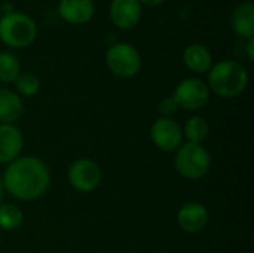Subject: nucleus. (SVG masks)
I'll return each instance as SVG.
<instances>
[{
	"mask_svg": "<svg viewBox=\"0 0 254 253\" xmlns=\"http://www.w3.org/2000/svg\"><path fill=\"white\" fill-rule=\"evenodd\" d=\"M51 182V174L43 161L34 157L13 160L4 171L3 186L6 191L22 201L42 197Z\"/></svg>",
	"mask_w": 254,
	"mask_h": 253,
	"instance_id": "nucleus-1",
	"label": "nucleus"
},
{
	"mask_svg": "<svg viewBox=\"0 0 254 253\" xmlns=\"http://www.w3.org/2000/svg\"><path fill=\"white\" fill-rule=\"evenodd\" d=\"M208 85L220 97L232 98L247 88L249 75L237 61H220L210 70Z\"/></svg>",
	"mask_w": 254,
	"mask_h": 253,
	"instance_id": "nucleus-2",
	"label": "nucleus"
},
{
	"mask_svg": "<svg viewBox=\"0 0 254 253\" xmlns=\"http://www.w3.org/2000/svg\"><path fill=\"white\" fill-rule=\"evenodd\" d=\"M37 27L34 21L21 12L4 13L0 19V39L12 48H25L36 39Z\"/></svg>",
	"mask_w": 254,
	"mask_h": 253,
	"instance_id": "nucleus-3",
	"label": "nucleus"
},
{
	"mask_svg": "<svg viewBox=\"0 0 254 253\" xmlns=\"http://www.w3.org/2000/svg\"><path fill=\"white\" fill-rule=\"evenodd\" d=\"M174 164L183 177L195 180L204 177L208 173L211 158L202 145L188 142L179 148Z\"/></svg>",
	"mask_w": 254,
	"mask_h": 253,
	"instance_id": "nucleus-4",
	"label": "nucleus"
},
{
	"mask_svg": "<svg viewBox=\"0 0 254 253\" xmlns=\"http://www.w3.org/2000/svg\"><path fill=\"white\" fill-rule=\"evenodd\" d=\"M106 63L112 73L119 78H132L140 72L141 58L138 51L129 43H116L106 54Z\"/></svg>",
	"mask_w": 254,
	"mask_h": 253,
	"instance_id": "nucleus-5",
	"label": "nucleus"
},
{
	"mask_svg": "<svg viewBox=\"0 0 254 253\" xmlns=\"http://www.w3.org/2000/svg\"><path fill=\"white\" fill-rule=\"evenodd\" d=\"M179 104L186 110H196L204 107L210 100V89L207 84L196 78H188L182 81L173 95Z\"/></svg>",
	"mask_w": 254,
	"mask_h": 253,
	"instance_id": "nucleus-6",
	"label": "nucleus"
},
{
	"mask_svg": "<svg viewBox=\"0 0 254 253\" xmlns=\"http://www.w3.org/2000/svg\"><path fill=\"white\" fill-rule=\"evenodd\" d=\"M68 180L74 189L80 192H91L101 182V170L92 160L82 158L70 166Z\"/></svg>",
	"mask_w": 254,
	"mask_h": 253,
	"instance_id": "nucleus-7",
	"label": "nucleus"
},
{
	"mask_svg": "<svg viewBox=\"0 0 254 253\" xmlns=\"http://www.w3.org/2000/svg\"><path fill=\"white\" fill-rule=\"evenodd\" d=\"M150 137L156 148L164 152H171L182 146L183 131L171 118H159L150 128Z\"/></svg>",
	"mask_w": 254,
	"mask_h": 253,
	"instance_id": "nucleus-8",
	"label": "nucleus"
},
{
	"mask_svg": "<svg viewBox=\"0 0 254 253\" xmlns=\"http://www.w3.org/2000/svg\"><path fill=\"white\" fill-rule=\"evenodd\" d=\"M110 18L119 28H134L141 18V4L138 0H113L110 6Z\"/></svg>",
	"mask_w": 254,
	"mask_h": 253,
	"instance_id": "nucleus-9",
	"label": "nucleus"
},
{
	"mask_svg": "<svg viewBox=\"0 0 254 253\" xmlns=\"http://www.w3.org/2000/svg\"><path fill=\"white\" fill-rule=\"evenodd\" d=\"M177 222L186 233H199L208 224V210L199 203H188L179 210Z\"/></svg>",
	"mask_w": 254,
	"mask_h": 253,
	"instance_id": "nucleus-10",
	"label": "nucleus"
},
{
	"mask_svg": "<svg viewBox=\"0 0 254 253\" xmlns=\"http://www.w3.org/2000/svg\"><path fill=\"white\" fill-rule=\"evenodd\" d=\"M58 12L70 24H85L94 16L95 7L92 0H60Z\"/></svg>",
	"mask_w": 254,
	"mask_h": 253,
	"instance_id": "nucleus-11",
	"label": "nucleus"
},
{
	"mask_svg": "<svg viewBox=\"0 0 254 253\" xmlns=\"http://www.w3.org/2000/svg\"><path fill=\"white\" fill-rule=\"evenodd\" d=\"M22 134L12 124L0 125V163H12L22 151Z\"/></svg>",
	"mask_w": 254,
	"mask_h": 253,
	"instance_id": "nucleus-12",
	"label": "nucleus"
},
{
	"mask_svg": "<svg viewBox=\"0 0 254 253\" xmlns=\"http://www.w3.org/2000/svg\"><path fill=\"white\" fill-rule=\"evenodd\" d=\"M232 27L238 36L246 39L254 37V4L244 1L238 4L232 12Z\"/></svg>",
	"mask_w": 254,
	"mask_h": 253,
	"instance_id": "nucleus-13",
	"label": "nucleus"
},
{
	"mask_svg": "<svg viewBox=\"0 0 254 253\" xmlns=\"http://www.w3.org/2000/svg\"><path fill=\"white\" fill-rule=\"evenodd\" d=\"M183 61L188 69L198 72V73H204V72L210 70L211 64H213L210 51L201 43L189 45L183 52Z\"/></svg>",
	"mask_w": 254,
	"mask_h": 253,
	"instance_id": "nucleus-14",
	"label": "nucleus"
},
{
	"mask_svg": "<svg viewBox=\"0 0 254 253\" xmlns=\"http://www.w3.org/2000/svg\"><path fill=\"white\" fill-rule=\"evenodd\" d=\"M24 110L21 98L9 91L0 89V124H12L21 118Z\"/></svg>",
	"mask_w": 254,
	"mask_h": 253,
	"instance_id": "nucleus-15",
	"label": "nucleus"
},
{
	"mask_svg": "<svg viewBox=\"0 0 254 253\" xmlns=\"http://www.w3.org/2000/svg\"><path fill=\"white\" fill-rule=\"evenodd\" d=\"M208 133H210V127L202 116L190 118L185 127V136L188 137V140L190 143L201 145L208 137Z\"/></svg>",
	"mask_w": 254,
	"mask_h": 253,
	"instance_id": "nucleus-16",
	"label": "nucleus"
},
{
	"mask_svg": "<svg viewBox=\"0 0 254 253\" xmlns=\"http://www.w3.org/2000/svg\"><path fill=\"white\" fill-rule=\"evenodd\" d=\"M19 76V61L10 52H0V81L15 82Z\"/></svg>",
	"mask_w": 254,
	"mask_h": 253,
	"instance_id": "nucleus-17",
	"label": "nucleus"
},
{
	"mask_svg": "<svg viewBox=\"0 0 254 253\" xmlns=\"http://www.w3.org/2000/svg\"><path fill=\"white\" fill-rule=\"evenodd\" d=\"M22 222V212L13 204H0V228L4 231L16 230Z\"/></svg>",
	"mask_w": 254,
	"mask_h": 253,
	"instance_id": "nucleus-18",
	"label": "nucleus"
},
{
	"mask_svg": "<svg viewBox=\"0 0 254 253\" xmlns=\"http://www.w3.org/2000/svg\"><path fill=\"white\" fill-rule=\"evenodd\" d=\"M15 84H16V89L22 95H27V97L36 95L39 92V89H40V82H39L37 76L33 75V73H22V75H19L15 79Z\"/></svg>",
	"mask_w": 254,
	"mask_h": 253,
	"instance_id": "nucleus-19",
	"label": "nucleus"
},
{
	"mask_svg": "<svg viewBox=\"0 0 254 253\" xmlns=\"http://www.w3.org/2000/svg\"><path fill=\"white\" fill-rule=\"evenodd\" d=\"M179 110V104L176 101V98L171 97H165L161 103H159V112L164 115V118H170L171 115H174Z\"/></svg>",
	"mask_w": 254,
	"mask_h": 253,
	"instance_id": "nucleus-20",
	"label": "nucleus"
},
{
	"mask_svg": "<svg viewBox=\"0 0 254 253\" xmlns=\"http://www.w3.org/2000/svg\"><path fill=\"white\" fill-rule=\"evenodd\" d=\"M247 54L250 60H254V39H249L247 42Z\"/></svg>",
	"mask_w": 254,
	"mask_h": 253,
	"instance_id": "nucleus-21",
	"label": "nucleus"
},
{
	"mask_svg": "<svg viewBox=\"0 0 254 253\" xmlns=\"http://www.w3.org/2000/svg\"><path fill=\"white\" fill-rule=\"evenodd\" d=\"M138 1L147 4V6H156V4H161L164 0H138Z\"/></svg>",
	"mask_w": 254,
	"mask_h": 253,
	"instance_id": "nucleus-22",
	"label": "nucleus"
},
{
	"mask_svg": "<svg viewBox=\"0 0 254 253\" xmlns=\"http://www.w3.org/2000/svg\"><path fill=\"white\" fill-rule=\"evenodd\" d=\"M1 198H3V182L0 180V201H1Z\"/></svg>",
	"mask_w": 254,
	"mask_h": 253,
	"instance_id": "nucleus-23",
	"label": "nucleus"
},
{
	"mask_svg": "<svg viewBox=\"0 0 254 253\" xmlns=\"http://www.w3.org/2000/svg\"><path fill=\"white\" fill-rule=\"evenodd\" d=\"M0 12H1V7H0Z\"/></svg>",
	"mask_w": 254,
	"mask_h": 253,
	"instance_id": "nucleus-24",
	"label": "nucleus"
}]
</instances>
